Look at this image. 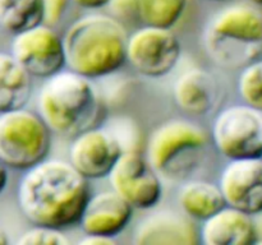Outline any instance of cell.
<instances>
[{"label":"cell","mask_w":262,"mask_h":245,"mask_svg":"<svg viewBox=\"0 0 262 245\" xmlns=\"http://www.w3.org/2000/svg\"><path fill=\"white\" fill-rule=\"evenodd\" d=\"M90 195L89 179L69 161L54 158L26 170L17 199L31 224L63 230L78 224Z\"/></svg>","instance_id":"obj_1"},{"label":"cell","mask_w":262,"mask_h":245,"mask_svg":"<svg viewBox=\"0 0 262 245\" xmlns=\"http://www.w3.org/2000/svg\"><path fill=\"white\" fill-rule=\"evenodd\" d=\"M127 40L118 18L100 13L83 15L63 36L66 66L90 79L110 76L127 61Z\"/></svg>","instance_id":"obj_2"},{"label":"cell","mask_w":262,"mask_h":245,"mask_svg":"<svg viewBox=\"0 0 262 245\" xmlns=\"http://www.w3.org/2000/svg\"><path fill=\"white\" fill-rule=\"evenodd\" d=\"M37 110L51 132L74 138L99 122L102 102L91 79L68 69L46 78L38 92Z\"/></svg>","instance_id":"obj_3"},{"label":"cell","mask_w":262,"mask_h":245,"mask_svg":"<svg viewBox=\"0 0 262 245\" xmlns=\"http://www.w3.org/2000/svg\"><path fill=\"white\" fill-rule=\"evenodd\" d=\"M207 53L223 66H246L262 48V12L251 4H232L217 12L205 30Z\"/></svg>","instance_id":"obj_4"},{"label":"cell","mask_w":262,"mask_h":245,"mask_svg":"<svg viewBox=\"0 0 262 245\" xmlns=\"http://www.w3.org/2000/svg\"><path fill=\"white\" fill-rule=\"evenodd\" d=\"M207 143L204 128L191 120L171 119L151 133L146 158L160 176L183 178L194 167Z\"/></svg>","instance_id":"obj_5"},{"label":"cell","mask_w":262,"mask_h":245,"mask_svg":"<svg viewBox=\"0 0 262 245\" xmlns=\"http://www.w3.org/2000/svg\"><path fill=\"white\" fill-rule=\"evenodd\" d=\"M51 130L38 112L17 109L0 114V158L14 170H28L46 160Z\"/></svg>","instance_id":"obj_6"},{"label":"cell","mask_w":262,"mask_h":245,"mask_svg":"<svg viewBox=\"0 0 262 245\" xmlns=\"http://www.w3.org/2000/svg\"><path fill=\"white\" fill-rule=\"evenodd\" d=\"M211 135L228 160L262 157V112L246 104L227 107L217 114Z\"/></svg>","instance_id":"obj_7"},{"label":"cell","mask_w":262,"mask_h":245,"mask_svg":"<svg viewBox=\"0 0 262 245\" xmlns=\"http://www.w3.org/2000/svg\"><path fill=\"white\" fill-rule=\"evenodd\" d=\"M181 58V42L171 28L146 26L127 40V61L136 71L148 78L168 76Z\"/></svg>","instance_id":"obj_8"},{"label":"cell","mask_w":262,"mask_h":245,"mask_svg":"<svg viewBox=\"0 0 262 245\" xmlns=\"http://www.w3.org/2000/svg\"><path fill=\"white\" fill-rule=\"evenodd\" d=\"M112 189L135 209L154 208L163 195V183L140 152L125 150L109 174Z\"/></svg>","instance_id":"obj_9"},{"label":"cell","mask_w":262,"mask_h":245,"mask_svg":"<svg viewBox=\"0 0 262 245\" xmlns=\"http://www.w3.org/2000/svg\"><path fill=\"white\" fill-rule=\"evenodd\" d=\"M12 55L36 78H49L66 68L63 37L46 23L13 35Z\"/></svg>","instance_id":"obj_10"},{"label":"cell","mask_w":262,"mask_h":245,"mask_svg":"<svg viewBox=\"0 0 262 245\" xmlns=\"http://www.w3.org/2000/svg\"><path fill=\"white\" fill-rule=\"evenodd\" d=\"M124 151L123 143L113 133L95 127L73 138L69 162L89 180L107 178Z\"/></svg>","instance_id":"obj_11"},{"label":"cell","mask_w":262,"mask_h":245,"mask_svg":"<svg viewBox=\"0 0 262 245\" xmlns=\"http://www.w3.org/2000/svg\"><path fill=\"white\" fill-rule=\"evenodd\" d=\"M219 186L228 206L251 216L262 213V157L229 160Z\"/></svg>","instance_id":"obj_12"},{"label":"cell","mask_w":262,"mask_h":245,"mask_svg":"<svg viewBox=\"0 0 262 245\" xmlns=\"http://www.w3.org/2000/svg\"><path fill=\"white\" fill-rule=\"evenodd\" d=\"M133 209L113 189L100 191L90 195L78 224L84 234L117 237L129 225Z\"/></svg>","instance_id":"obj_13"},{"label":"cell","mask_w":262,"mask_h":245,"mask_svg":"<svg viewBox=\"0 0 262 245\" xmlns=\"http://www.w3.org/2000/svg\"><path fill=\"white\" fill-rule=\"evenodd\" d=\"M133 242L137 245H192L200 242V232L191 217L165 209L140 222Z\"/></svg>","instance_id":"obj_14"},{"label":"cell","mask_w":262,"mask_h":245,"mask_svg":"<svg viewBox=\"0 0 262 245\" xmlns=\"http://www.w3.org/2000/svg\"><path fill=\"white\" fill-rule=\"evenodd\" d=\"M257 236L253 216L228 204L202 221L200 230V242L205 245H251Z\"/></svg>","instance_id":"obj_15"},{"label":"cell","mask_w":262,"mask_h":245,"mask_svg":"<svg viewBox=\"0 0 262 245\" xmlns=\"http://www.w3.org/2000/svg\"><path fill=\"white\" fill-rule=\"evenodd\" d=\"M173 97L181 110L194 116L210 114L219 102L220 86L205 69H189L177 78Z\"/></svg>","instance_id":"obj_16"},{"label":"cell","mask_w":262,"mask_h":245,"mask_svg":"<svg viewBox=\"0 0 262 245\" xmlns=\"http://www.w3.org/2000/svg\"><path fill=\"white\" fill-rule=\"evenodd\" d=\"M31 76L12 53L0 51V114L26 107L31 99Z\"/></svg>","instance_id":"obj_17"},{"label":"cell","mask_w":262,"mask_h":245,"mask_svg":"<svg viewBox=\"0 0 262 245\" xmlns=\"http://www.w3.org/2000/svg\"><path fill=\"white\" fill-rule=\"evenodd\" d=\"M178 203L187 216L199 221H205L227 206L219 184L206 180H191L182 185Z\"/></svg>","instance_id":"obj_18"},{"label":"cell","mask_w":262,"mask_h":245,"mask_svg":"<svg viewBox=\"0 0 262 245\" xmlns=\"http://www.w3.org/2000/svg\"><path fill=\"white\" fill-rule=\"evenodd\" d=\"M45 22L43 0H0V26L12 35Z\"/></svg>","instance_id":"obj_19"},{"label":"cell","mask_w":262,"mask_h":245,"mask_svg":"<svg viewBox=\"0 0 262 245\" xmlns=\"http://www.w3.org/2000/svg\"><path fill=\"white\" fill-rule=\"evenodd\" d=\"M188 0H138L137 15L143 24L173 28L183 17Z\"/></svg>","instance_id":"obj_20"},{"label":"cell","mask_w":262,"mask_h":245,"mask_svg":"<svg viewBox=\"0 0 262 245\" xmlns=\"http://www.w3.org/2000/svg\"><path fill=\"white\" fill-rule=\"evenodd\" d=\"M238 92L246 105L262 112V59L243 66L238 78Z\"/></svg>","instance_id":"obj_21"},{"label":"cell","mask_w":262,"mask_h":245,"mask_svg":"<svg viewBox=\"0 0 262 245\" xmlns=\"http://www.w3.org/2000/svg\"><path fill=\"white\" fill-rule=\"evenodd\" d=\"M18 245H69L68 237L61 229L43 225H33V227L23 232L17 240Z\"/></svg>","instance_id":"obj_22"},{"label":"cell","mask_w":262,"mask_h":245,"mask_svg":"<svg viewBox=\"0 0 262 245\" xmlns=\"http://www.w3.org/2000/svg\"><path fill=\"white\" fill-rule=\"evenodd\" d=\"M69 0H43L45 5V22L46 24L54 26L59 22L63 15Z\"/></svg>","instance_id":"obj_23"},{"label":"cell","mask_w":262,"mask_h":245,"mask_svg":"<svg viewBox=\"0 0 262 245\" xmlns=\"http://www.w3.org/2000/svg\"><path fill=\"white\" fill-rule=\"evenodd\" d=\"M107 7L118 17H125L132 12L137 13L138 0H110Z\"/></svg>","instance_id":"obj_24"},{"label":"cell","mask_w":262,"mask_h":245,"mask_svg":"<svg viewBox=\"0 0 262 245\" xmlns=\"http://www.w3.org/2000/svg\"><path fill=\"white\" fill-rule=\"evenodd\" d=\"M79 244H82V245H117L118 241L115 240V237H112V236L84 234V236L79 240Z\"/></svg>","instance_id":"obj_25"},{"label":"cell","mask_w":262,"mask_h":245,"mask_svg":"<svg viewBox=\"0 0 262 245\" xmlns=\"http://www.w3.org/2000/svg\"><path fill=\"white\" fill-rule=\"evenodd\" d=\"M71 2L83 9H101V8L107 7L110 0H71Z\"/></svg>","instance_id":"obj_26"},{"label":"cell","mask_w":262,"mask_h":245,"mask_svg":"<svg viewBox=\"0 0 262 245\" xmlns=\"http://www.w3.org/2000/svg\"><path fill=\"white\" fill-rule=\"evenodd\" d=\"M8 183V166L0 158V193L5 189Z\"/></svg>","instance_id":"obj_27"},{"label":"cell","mask_w":262,"mask_h":245,"mask_svg":"<svg viewBox=\"0 0 262 245\" xmlns=\"http://www.w3.org/2000/svg\"><path fill=\"white\" fill-rule=\"evenodd\" d=\"M8 242H9V240H8L7 232H5L4 229L0 226V245H7Z\"/></svg>","instance_id":"obj_28"},{"label":"cell","mask_w":262,"mask_h":245,"mask_svg":"<svg viewBox=\"0 0 262 245\" xmlns=\"http://www.w3.org/2000/svg\"><path fill=\"white\" fill-rule=\"evenodd\" d=\"M248 2L253 5H260V7H262V0H248Z\"/></svg>","instance_id":"obj_29"},{"label":"cell","mask_w":262,"mask_h":245,"mask_svg":"<svg viewBox=\"0 0 262 245\" xmlns=\"http://www.w3.org/2000/svg\"><path fill=\"white\" fill-rule=\"evenodd\" d=\"M256 244H262V240H257V242Z\"/></svg>","instance_id":"obj_30"},{"label":"cell","mask_w":262,"mask_h":245,"mask_svg":"<svg viewBox=\"0 0 262 245\" xmlns=\"http://www.w3.org/2000/svg\"><path fill=\"white\" fill-rule=\"evenodd\" d=\"M214 2H222V0H214Z\"/></svg>","instance_id":"obj_31"}]
</instances>
